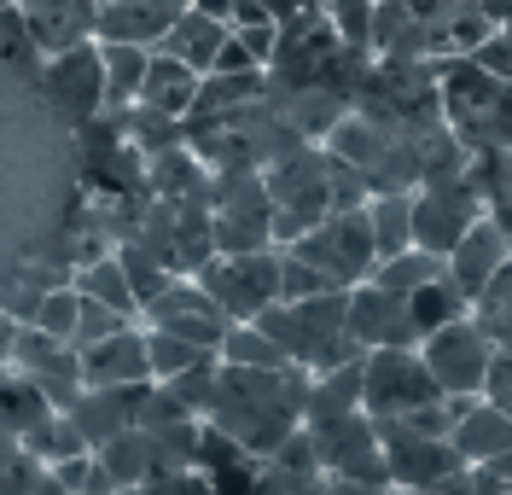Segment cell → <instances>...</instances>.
Wrapping results in <instances>:
<instances>
[{
    "instance_id": "6da1fadb",
    "label": "cell",
    "mask_w": 512,
    "mask_h": 495,
    "mask_svg": "<svg viewBox=\"0 0 512 495\" xmlns=\"http://www.w3.org/2000/svg\"><path fill=\"white\" fill-rule=\"evenodd\" d=\"M303 367H227L216 362V396L204 426L227 431L251 461H268L291 431L303 426Z\"/></svg>"
},
{
    "instance_id": "7a4b0ae2",
    "label": "cell",
    "mask_w": 512,
    "mask_h": 495,
    "mask_svg": "<svg viewBox=\"0 0 512 495\" xmlns=\"http://www.w3.org/2000/svg\"><path fill=\"white\" fill-rule=\"evenodd\" d=\"M251 327H262V338L303 373H326V367H344L367 356L350 338L344 292H320V297H303V303H268Z\"/></svg>"
},
{
    "instance_id": "3957f363",
    "label": "cell",
    "mask_w": 512,
    "mask_h": 495,
    "mask_svg": "<svg viewBox=\"0 0 512 495\" xmlns=\"http://www.w3.org/2000/svg\"><path fill=\"white\" fill-rule=\"evenodd\" d=\"M437 111H443V129L466 152H507L512 146V82H495L466 53L437 59Z\"/></svg>"
},
{
    "instance_id": "277c9868",
    "label": "cell",
    "mask_w": 512,
    "mask_h": 495,
    "mask_svg": "<svg viewBox=\"0 0 512 495\" xmlns=\"http://www.w3.org/2000/svg\"><path fill=\"white\" fill-rule=\"evenodd\" d=\"M262 187H268V204H274V216H268L274 251L291 245V239H303L320 216H332V158L320 152L315 140H303V146H291L286 158H274L262 169Z\"/></svg>"
},
{
    "instance_id": "5b68a950",
    "label": "cell",
    "mask_w": 512,
    "mask_h": 495,
    "mask_svg": "<svg viewBox=\"0 0 512 495\" xmlns=\"http://www.w3.org/2000/svg\"><path fill=\"white\" fill-rule=\"evenodd\" d=\"M280 251H291L309 274H320L326 292H350V286H361V280L373 274V263H379L373 228H367V204H361V210H332V216H320L303 239H291V245H280Z\"/></svg>"
},
{
    "instance_id": "8992f818",
    "label": "cell",
    "mask_w": 512,
    "mask_h": 495,
    "mask_svg": "<svg viewBox=\"0 0 512 495\" xmlns=\"http://www.w3.org/2000/svg\"><path fill=\"white\" fill-rule=\"evenodd\" d=\"M268 187H262V169H227L210 175V239H216V257H245V251H268L274 233H268Z\"/></svg>"
},
{
    "instance_id": "52a82bcc",
    "label": "cell",
    "mask_w": 512,
    "mask_h": 495,
    "mask_svg": "<svg viewBox=\"0 0 512 495\" xmlns=\"http://www.w3.org/2000/svg\"><path fill=\"white\" fill-rule=\"evenodd\" d=\"M187 280H198V292L227 315V327H245L268 303H280V251L268 245V251H245V257H210Z\"/></svg>"
},
{
    "instance_id": "ba28073f",
    "label": "cell",
    "mask_w": 512,
    "mask_h": 495,
    "mask_svg": "<svg viewBox=\"0 0 512 495\" xmlns=\"http://www.w3.org/2000/svg\"><path fill=\"white\" fill-rule=\"evenodd\" d=\"M431 402H443V391L425 373L419 350H367L361 356V414L367 420H408Z\"/></svg>"
},
{
    "instance_id": "9c48e42d",
    "label": "cell",
    "mask_w": 512,
    "mask_h": 495,
    "mask_svg": "<svg viewBox=\"0 0 512 495\" xmlns=\"http://www.w3.org/2000/svg\"><path fill=\"white\" fill-rule=\"evenodd\" d=\"M414 251H431V257H448L472 222H483L489 210H483L478 187L466 181V175H448V181H419L414 187Z\"/></svg>"
},
{
    "instance_id": "30bf717a",
    "label": "cell",
    "mask_w": 512,
    "mask_h": 495,
    "mask_svg": "<svg viewBox=\"0 0 512 495\" xmlns=\"http://www.w3.org/2000/svg\"><path fill=\"white\" fill-rule=\"evenodd\" d=\"M489 356H495V344L472 327V315L443 321L437 332H425V344H419V362H425V373L437 379L443 396H478L483 373H489Z\"/></svg>"
},
{
    "instance_id": "8fae6325",
    "label": "cell",
    "mask_w": 512,
    "mask_h": 495,
    "mask_svg": "<svg viewBox=\"0 0 512 495\" xmlns=\"http://www.w3.org/2000/svg\"><path fill=\"white\" fill-rule=\"evenodd\" d=\"M309 431V426H303ZM315 437V455L326 478H350V484H373V490H390V472H384V449H379V426L355 408L344 420H326V426L309 431Z\"/></svg>"
},
{
    "instance_id": "7c38bea8",
    "label": "cell",
    "mask_w": 512,
    "mask_h": 495,
    "mask_svg": "<svg viewBox=\"0 0 512 495\" xmlns=\"http://www.w3.org/2000/svg\"><path fill=\"white\" fill-rule=\"evenodd\" d=\"M379 426V449H384V472H390V490H437L443 478L460 472V455L448 437H425L408 431L402 420H373Z\"/></svg>"
},
{
    "instance_id": "4fadbf2b",
    "label": "cell",
    "mask_w": 512,
    "mask_h": 495,
    "mask_svg": "<svg viewBox=\"0 0 512 495\" xmlns=\"http://www.w3.org/2000/svg\"><path fill=\"white\" fill-rule=\"evenodd\" d=\"M140 327L169 332V338H187V344H198V350L216 356L222 338H227V315L198 292V280H169L152 303H140Z\"/></svg>"
},
{
    "instance_id": "5bb4252c",
    "label": "cell",
    "mask_w": 512,
    "mask_h": 495,
    "mask_svg": "<svg viewBox=\"0 0 512 495\" xmlns=\"http://www.w3.org/2000/svg\"><path fill=\"white\" fill-rule=\"evenodd\" d=\"M41 88H47V105L59 111L64 123H94L105 111V70H99V41H82L70 53H53L41 65Z\"/></svg>"
},
{
    "instance_id": "9a60e30c",
    "label": "cell",
    "mask_w": 512,
    "mask_h": 495,
    "mask_svg": "<svg viewBox=\"0 0 512 495\" xmlns=\"http://www.w3.org/2000/svg\"><path fill=\"white\" fill-rule=\"evenodd\" d=\"M6 367H18L35 391L47 396L53 414H64L82 396V356H76V344H59V338H47V332H35V327H18Z\"/></svg>"
},
{
    "instance_id": "2e32d148",
    "label": "cell",
    "mask_w": 512,
    "mask_h": 495,
    "mask_svg": "<svg viewBox=\"0 0 512 495\" xmlns=\"http://www.w3.org/2000/svg\"><path fill=\"white\" fill-rule=\"evenodd\" d=\"M344 315H350V338L361 350H419V327L402 292H384L373 280H361L344 292Z\"/></svg>"
},
{
    "instance_id": "e0dca14e",
    "label": "cell",
    "mask_w": 512,
    "mask_h": 495,
    "mask_svg": "<svg viewBox=\"0 0 512 495\" xmlns=\"http://www.w3.org/2000/svg\"><path fill=\"white\" fill-rule=\"evenodd\" d=\"M12 6H18L24 47H35L41 59H53V53H70V47L94 41L99 0H12Z\"/></svg>"
},
{
    "instance_id": "ac0fdd59",
    "label": "cell",
    "mask_w": 512,
    "mask_h": 495,
    "mask_svg": "<svg viewBox=\"0 0 512 495\" xmlns=\"http://www.w3.org/2000/svg\"><path fill=\"white\" fill-rule=\"evenodd\" d=\"M507 263H512L507 222H501V216H483V222H472V233L443 257V280L460 292V303H472V297H478Z\"/></svg>"
},
{
    "instance_id": "d6986e66",
    "label": "cell",
    "mask_w": 512,
    "mask_h": 495,
    "mask_svg": "<svg viewBox=\"0 0 512 495\" xmlns=\"http://www.w3.org/2000/svg\"><path fill=\"white\" fill-rule=\"evenodd\" d=\"M181 0H99L94 41L105 47H158L163 30L175 24Z\"/></svg>"
},
{
    "instance_id": "ffe728a7",
    "label": "cell",
    "mask_w": 512,
    "mask_h": 495,
    "mask_svg": "<svg viewBox=\"0 0 512 495\" xmlns=\"http://www.w3.org/2000/svg\"><path fill=\"white\" fill-rule=\"evenodd\" d=\"M82 356V385H152V367H146V327H123L111 338H99Z\"/></svg>"
},
{
    "instance_id": "44dd1931",
    "label": "cell",
    "mask_w": 512,
    "mask_h": 495,
    "mask_svg": "<svg viewBox=\"0 0 512 495\" xmlns=\"http://www.w3.org/2000/svg\"><path fill=\"white\" fill-rule=\"evenodd\" d=\"M227 41V24H216L210 12H198V6H181L175 12V24L163 30V41H158V53H169V59H181L187 70H204L216 65V47Z\"/></svg>"
},
{
    "instance_id": "7402d4cb",
    "label": "cell",
    "mask_w": 512,
    "mask_h": 495,
    "mask_svg": "<svg viewBox=\"0 0 512 495\" xmlns=\"http://www.w3.org/2000/svg\"><path fill=\"white\" fill-rule=\"evenodd\" d=\"M384 146H390V129H379V123L361 117V111H344V117L326 129V140H320V152H326L332 164L355 169V175H367V169L379 164Z\"/></svg>"
},
{
    "instance_id": "603a6c76",
    "label": "cell",
    "mask_w": 512,
    "mask_h": 495,
    "mask_svg": "<svg viewBox=\"0 0 512 495\" xmlns=\"http://www.w3.org/2000/svg\"><path fill=\"white\" fill-rule=\"evenodd\" d=\"M192 94H198V70H187L181 59H169V53L152 47V59H146V82H140V99H134V105H152V111H163V117L187 123Z\"/></svg>"
},
{
    "instance_id": "cb8c5ba5",
    "label": "cell",
    "mask_w": 512,
    "mask_h": 495,
    "mask_svg": "<svg viewBox=\"0 0 512 495\" xmlns=\"http://www.w3.org/2000/svg\"><path fill=\"white\" fill-rule=\"evenodd\" d=\"M256 94H262V70H210V76H198L187 117H233V111L256 105Z\"/></svg>"
},
{
    "instance_id": "d4e9b609",
    "label": "cell",
    "mask_w": 512,
    "mask_h": 495,
    "mask_svg": "<svg viewBox=\"0 0 512 495\" xmlns=\"http://www.w3.org/2000/svg\"><path fill=\"white\" fill-rule=\"evenodd\" d=\"M94 461L105 466V478H111V490H140L146 478H152V437L140 426L117 431L111 443H99Z\"/></svg>"
},
{
    "instance_id": "484cf974",
    "label": "cell",
    "mask_w": 512,
    "mask_h": 495,
    "mask_svg": "<svg viewBox=\"0 0 512 495\" xmlns=\"http://www.w3.org/2000/svg\"><path fill=\"white\" fill-rule=\"evenodd\" d=\"M70 286H76V297L105 303V309H117V315H128V321H140V303H134V292H128V274L117 268L111 251L94 257V263H82V268H70Z\"/></svg>"
},
{
    "instance_id": "4316f807",
    "label": "cell",
    "mask_w": 512,
    "mask_h": 495,
    "mask_svg": "<svg viewBox=\"0 0 512 495\" xmlns=\"http://www.w3.org/2000/svg\"><path fill=\"white\" fill-rule=\"evenodd\" d=\"M414 193H373L367 198V228H373V251L384 257H402L414 245Z\"/></svg>"
},
{
    "instance_id": "83f0119b",
    "label": "cell",
    "mask_w": 512,
    "mask_h": 495,
    "mask_svg": "<svg viewBox=\"0 0 512 495\" xmlns=\"http://www.w3.org/2000/svg\"><path fill=\"white\" fill-rule=\"evenodd\" d=\"M146 59H152V47H105V41H99V70H105V111H128V105L140 99Z\"/></svg>"
},
{
    "instance_id": "f1b7e54d",
    "label": "cell",
    "mask_w": 512,
    "mask_h": 495,
    "mask_svg": "<svg viewBox=\"0 0 512 495\" xmlns=\"http://www.w3.org/2000/svg\"><path fill=\"white\" fill-rule=\"evenodd\" d=\"M466 315H472V327H478L495 350H507V344H512V263L501 268V274L472 297V303H466Z\"/></svg>"
},
{
    "instance_id": "f546056e",
    "label": "cell",
    "mask_w": 512,
    "mask_h": 495,
    "mask_svg": "<svg viewBox=\"0 0 512 495\" xmlns=\"http://www.w3.org/2000/svg\"><path fill=\"white\" fill-rule=\"evenodd\" d=\"M437 274H443V257H431V251H414V245H408V251H402V257H384V263H373V274H367V280H373V286H384V292H419V286H431V280H437Z\"/></svg>"
},
{
    "instance_id": "4dcf8cb0",
    "label": "cell",
    "mask_w": 512,
    "mask_h": 495,
    "mask_svg": "<svg viewBox=\"0 0 512 495\" xmlns=\"http://www.w3.org/2000/svg\"><path fill=\"white\" fill-rule=\"evenodd\" d=\"M210 362V350H198L187 338H169V332H152L146 327V367H152V385L163 379H175V373H187V367Z\"/></svg>"
},
{
    "instance_id": "1f68e13d",
    "label": "cell",
    "mask_w": 512,
    "mask_h": 495,
    "mask_svg": "<svg viewBox=\"0 0 512 495\" xmlns=\"http://www.w3.org/2000/svg\"><path fill=\"white\" fill-rule=\"evenodd\" d=\"M320 12H326V24L338 30L344 47L373 53V0H320Z\"/></svg>"
},
{
    "instance_id": "d6a6232c",
    "label": "cell",
    "mask_w": 512,
    "mask_h": 495,
    "mask_svg": "<svg viewBox=\"0 0 512 495\" xmlns=\"http://www.w3.org/2000/svg\"><path fill=\"white\" fill-rule=\"evenodd\" d=\"M163 391L175 396L192 420H204V414H210V396H216V356L187 367V373H175V379H163Z\"/></svg>"
},
{
    "instance_id": "836d02e7",
    "label": "cell",
    "mask_w": 512,
    "mask_h": 495,
    "mask_svg": "<svg viewBox=\"0 0 512 495\" xmlns=\"http://www.w3.org/2000/svg\"><path fill=\"white\" fill-rule=\"evenodd\" d=\"M76 286H53V292L35 303V315H30V327L35 332H47V338H59V344H70V332H76Z\"/></svg>"
},
{
    "instance_id": "e575fe53",
    "label": "cell",
    "mask_w": 512,
    "mask_h": 495,
    "mask_svg": "<svg viewBox=\"0 0 512 495\" xmlns=\"http://www.w3.org/2000/svg\"><path fill=\"white\" fill-rule=\"evenodd\" d=\"M123 327H140V321H128V315H117V309H105V303H76V332H70V344L76 350H88V344H99V338H111V332Z\"/></svg>"
},
{
    "instance_id": "d590c367",
    "label": "cell",
    "mask_w": 512,
    "mask_h": 495,
    "mask_svg": "<svg viewBox=\"0 0 512 495\" xmlns=\"http://www.w3.org/2000/svg\"><path fill=\"white\" fill-rule=\"evenodd\" d=\"M448 59L454 53H472L483 35H489V18L478 12V0H448Z\"/></svg>"
},
{
    "instance_id": "8d00e7d4",
    "label": "cell",
    "mask_w": 512,
    "mask_h": 495,
    "mask_svg": "<svg viewBox=\"0 0 512 495\" xmlns=\"http://www.w3.org/2000/svg\"><path fill=\"white\" fill-rule=\"evenodd\" d=\"M466 59H472L478 70H489L495 82H512V30H489Z\"/></svg>"
},
{
    "instance_id": "74e56055",
    "label": "cell",
    "mask_w": 512,
    "mask_h": 495,
    "mask_svg": "<svg viewBox=\"0 0 512 495\" xmlns=\"http://www.w3.org/2000/svg\"><path fill=\"white\" fill-rule=\"evenodd\" d=\"M227 30H233V41L251 53V65H256V70L274 59V41H280V24H274V18H262V24H227Z\"/></svg>"
},
{
    "instance_id": "f35d334b",
    "label": "cell",
    "mask_w": 512,
    "mask_h": 495,
    "mask_svg": "<svg viewBox=\"0 0 512 495\" xmlns=\"http://www.w3.org/2000/svg\"><path fill=\"white\" fill-rule=\"evenodd\" d=\"M478 396H483V402H495V408H512V344L489 356V373H483V391Z\"/></svg>"
},
{
    "instance_id": "ab89813d",
    "label": "cell",
    "mask_w": 512,
    "mask_h": 495,
    "mask_svg": "<svg viewBox=\"0 0 512 495\" xmlns=\"http://www.w3.org/2000/svg\"><path fill=\"white\" fill-rule=\"evenodd\" d=\"M478 12L489 18V30H512V0H478Z\"/></svg>"
},
{
    "instance_id": "60d3db41",
    "label": "cell",
    "mask_w": 512,
    "mask_h": 495,
    "mask_svg": "<svg viewBox=\"0 0 512 495\" xmlns=\"http://www.w3.org/2000/svg\"><path fill=\"white\" fill-rule=\"evenodd\" d=\"M320 495H384V490H373V484H350V478H326V490Z\"/></svg>"
},
{
    "instance_id": "b9f144b4",
    "label": "cell",
    "mask_w": 512,
    "mask_h": 495,
    "mask_svg": "<svg viewBox=\"0 0 512 495\" xmlns=\"http://www.w3.org/2000/svg\"><path fill=\"white\" fill-rule=\"evenodd\" d=\"M187 6H198V12H210L216 24H233V0H187Z\"/></svg>"
},
{
    "instance_id": "7bdbcfd3",
    "label": "cell",
    "mask_w": 512,
    "mask_h": 495,
    "mask_svg": "<svg viewBox=\"0 0 512 495\" xmlns=\"http://www.w3.org/2000/svg\"><path fill=\"white\" fill-rule=\"evenodd\" d=\"M384 495H443V490H384Z\"/></svg>"
},
{
    "instance_id": "ee69618b",
    "label": "cell",
    "mask_w": 512,
    "mask_h": 495,
    "mask_svg": "<svg viewBox=\"0 0 512 495\" xmlns=\"http://www.w3.org/2000/svg\"><path fill=\"white\" fill-rule=\"evenodd\" d=\"M181 6H187V0H181Z\"/></svg>"
},
{
    "instance_id": "f6af8a7d",
    "label": "cell",
    "mask_w": 512,
    "mask_h": 495,
    "mask_svg": "<svg viewBox=\"0 0 512 495\" xmlns=\"http://www.w3.org/2000/svg\"><path fill=\"white\" fill-rule=\"evenodd\" d=\"M507 495H512V490H507Z\"/></svg>"
}]
</instances>
